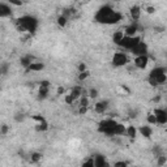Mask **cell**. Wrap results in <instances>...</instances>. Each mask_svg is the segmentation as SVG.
Returning <instances> with one entry per match:
<instances>
[{
    "instance_id": "1",
    "label": "cell",
    "mask_w": 167,
    "mask_h": 167,
    "mask_svg": "<svg viewBox=\"0 0 167 167\" xmlns=\"http://www.w3.org/2000/svg\"><path fill=\"white\" fill-rule=\"evenodd\" d=\"M94 20L97 21L98 24H106V25H114L118 24L123 20V15L119 12H116L112 7L110 5H103L101 7L97 13L94 16Z\"/></svg>"
},
{
    "instance_id": "2",
    "label": "cell",
    "mask_w": 167,
    "mask_h": 167,
    "mask_svg": "<svg viewBox=\"0 0 167 167\" xmlns=\"http://www.w3.org/2000/svg\"><path fill=\"white\" fill-rule=\"evenodd\" d=\"M125 129H127V127L124 124L118 123L112 118H107L98 124V132L103 133L106 136H110V137L123 136V134H125Z\"/></svg>"
},
{
    "instance_id": "3",
    "label": "cell",
    "mask_w": 167,
    "mask_h": 167,
    "mask_svg": "<svg viewBox=\"0 0 167 167\" xmlns=\"http://www.w3.org/2000/svg\"><path fill=\"white\" fill-rule=\"evenodd\" d=\"M16 27L21 33H34L38 27V20L33 16H21L16 20Z\"/></svg>"
},
{
    "instance_id": "4",
    "label": "cell",
    "mask_w": 167,
    "mask_h": 167,
    "mask_svg": "<svg viewBox=\"0 0 167 167\" xmlns=\"http://www.w3.org/2000/svg\"><path fill=\"white\" fill-rule=\"evenodd\" d=\"M143 41L141 39V37L140 35H134V37H128V35H125V37L123 38V41L120 42V43L118 45V46H120L122 48H124V50H132V48H134L136 46L140 43V42Z\"/></svg>"
},
{
    "instance_id": "5",
    "label": "cell",
    "mask_w": 167,
    "mask_h": 167,
    "mask_svg": "<svg viewBox=\"0 0 167 167\" xmlns=\"http://www.w3.org/2000/svg\"><path fill=\"white\" fill-rule=\"evenodd\" d=\"M128 62H129V58H128V55L125 54V52H122V51H118L115 52V54L112 55V65L116 67V68H119V67H124L127 65Z\"/></svg>"
},
{
    "instance_id": "6",
    "label": "cell",
    "mask_w": 167,
    "mask_h": 167,
    "mask_svg": "<svg viewBox=\"0 0 167 167\" xmlns=\"http://www.w3.org/2000/svg\"><path fill=\"white\" fill-rule=\"evenodd\" d=\"M133 64L138 69H145L149 64V56L148 55H138V56L134 58Z\"/></svg>"
},
{
    "instance_id": "7",
    "label": "cell",
    "mask_w": 167,
    "mask_h": 167,
    "mask_svg": "<svg viewBox=\"0 0 167 167\" xmlns=\"http://www.w3.org/2000/svg\"><path fill=\"white\" fill-rule=\"evenodd\" d=\"M131 52H132L134 56H138V55H148V45H146V42L141 41L140 43L136 46V47L131 50Z\"/></svg>"
},
{
    "instance_id": "8",
    "label": "cell",
    "mask_w": 167,
    "mask_h": 167,
    "mask_svg": "<svg viewBox=\"0 0 167 167\" xmlns=\"http://www.w3.org/2000/svg\"><path fill=\"white\" fill-rule=\"evenodd\" d=\"M155 116H157V123L163 125V124H167V110L166 108H155L154 111Z\"/></svg>"
},
{
    "instance_id": "9",
    "label": "cell",
    "mask_w": 167,
    "mask_h": 167,
    "mask_svg": "<svg viewBox=\"0 0 167 167\" xmlns=\"http://www.w3.org/2000/svg\"><path fill=\"white\" fill-rule=\"evenodd\" d=\"M140 26H138V24L136 22V21H133V24L128 25V26L125 27V35H128V37H134V35L138 34V31H140Z\"/></svg>"
},
{
    "instance_id": "10",
    "label": "cell",
    "mask_w": 167,
    "mask_h": 167,
    "mask_svg": "<svg viewBox=\"0 0 167 167\" xmlns=\"http://www.w3.org/2000/svg\"><path fill=\"white\" fill-rule=\"evenodd\" d=\"M141 7L140 5H133V7H131V9H129V15H131V19H132L133 21H137L141 19Z\"/></svg>"
},
{
    "instance_id": "11",
    "label": "cell",
    "mask_w": 167,
    "mask_h": 167,
    "mask_svg": "<svg viewBox=\"0 0 167 167\" xmlns=\"http://www.w3.org/2000/svg\"><path fill=\"white\" fill-rule=\"evenodd\" d=\"M108 108V101H99L94 105V111L97 114H105Z\"/></svg>"
},
{
    "instance_id": "12",
    "label": "cell",
    "mask_w": 167,
    "mask_h": 167,
    "mask_svg": "<svg viewBox=\"0 0 167 167\" xmlns=\"http://www.w3.org/2000/svg\"><path fill=\"white\" fill-rule=\"evenodd\" d=\"M12 15V8L10 5H8L7 3H1L0 4V17L1 19H5V17H10Z\"/></svg>"
},
{
    "instance_id": "13",
    "label": "cell",
    "mask_w": 167,
    "mask_h": 167,
    "mask_svg": "<svg viewBox=\"0 0 167 167\" xmlns=\"http://www.w3.org/2000/svg\"><path fill=\"white\" fill-rule=\"evenodd\" d=\"M138 133H140L143 137H145V138H150L151 134H153V129H151L150 124H148V125L138 127Z\"/></svg>"
},
{
    "instance_id": "14",
    "label": "cell",
    "mask_w": 167,
    "mask_h": 167,
    "mask_svg": "<svg viewBox=\"0 0 167 167\" xmlns=\"http://www.w3.org/2000/svg\"><path fill=\"white\" fill-rule=\"evenodd\" d=\"M45 69V64L42 62H33L26 68V72H41Z\"/></svg>"
},
{
    "instance_id": "15",
    "label": "cell",
    "mask_w": 167,
    "mask_h": 167,
    "mask_svg": "<svg viewBox=\"0 0 167 167\" xmlns=\"http://www.w3.org/2000/svg\"><path fill=\"white\" fill-rule=\"evenodd\" d=\"M137 133H138V128H136L134 125H128L127 129H125V136L131 140H134L137 137Z\"/></svg>"
},
{
    "instance_id": "16",
    "label": "cell",
    "mask_w": 167,
    "mask_h": 167,
    "mask_svg": "<svg viewBox=\"0 0 167 167\" xmlns=\"http://www.w3.org/2000/svg\"><path fill=\"white\" fill-rule=\"evenodd\" d=\"M124 37H125V31H124V30H116L115 33L112 34V42L115 45H119L120 42L123 41Z\"/></svg>"
},
{
    "instance_id": "17",
    "label": "cell",
    "mask_w": 167,
    "mask_h": 167,
    "mask_svg": "<svg viewBox=\"0 0 167 167\" xmlns=\"http://www.w3.org/2000/svg\"><path fill=\"white\" fill-rule=\"evenodd\" d=\"M105 166H108V163L106 162V159L103 155H94V167H105Z\"/></svg>"
},
{
    "instance_id": "18",
    "label": "cell",
    "mask_w": 167,
    "mask_h": 167,
    "mask_svg": "<svg viewBox=\"0 0 167 167\" xmlns=\"http://www.w3.org/2000/svg\"><path fill=\"white\" fill-rule=\"evenodd\" d=\"M82 90H84V89L81 86H73L72 89H71L69 93L73 95L74 99H80L81 97H82Z\"/></svg>"
},
{
    "instance_id": "19",
    "label": "cell",
    "mask_w": 167,
    "mask_h": 167,
    "mask_svg": "<svg viewBox=\"0 0 167 167\" xmlns=\"http://www.w3.org/2000/svg\"><path fill=\"white\" fill-rule=\"evenodd\" d=\"M33 62H34V58H33V56H30V55L22 56V58L20 59V63H21V65H22L24 68H27V67H29Z\"/></svg>"
},
{
    "instance_id": "20",
    "label": "cell",
    "mask_w": 167,
    "mask_h": 167,
    "mask_svg": "<svg viewBox=\"0 0 167 167\" xmlns=\"http://www.w3.org/2000/svg\"><path fill=\"white\" fill-rule=\"evenodd\" d=\"M48 93H50V88L39 86V90H38V99H46L48 97Z\"/></svg>"
},
{
    "instance_id": "21",
    "label": "cell",
    "mask_w": 167,
    "mask_h": 167,
    "mask_svg": "<svg viewBox=\"0 0 167 167\" xmlns=\"http://www.w3.org/2000/svg\"><path fill=\"white\" fill-rule=\"evenodd\" d=\"M146 123L150 124V125H155V124H158L157 123V116H155L154 112H150V114H148L146 115Z\"/></svg>"
},
{
    "instance_id": "22",
    "label": "cell",
    "mask_w": 167,
    "mask_h": 167,
    "mask_svg": "<svg viewBox=\"0 0 167 167\" xmlns=\"http://www.w3.org/2000/svg\"><path fill=\"white\" fill-rule=\"evenodd\" d=\"M56 22H58V25H59L60 27H65L67 24H68V17L64 16V15L59 16V17H58V21H56Z\"/></svg>"
},
{
    "instance_id": "23",
    "label": "cell",
    "mask_w": 167,
    "mask_h": 167,
    "mask_svg": "<svg viewBox=\"0 0 167 167\" xmlns=\"http://www.w3.org/2000/svg\"><path fill=\"white\" fill-rule=\"evenodd\" d=\"M74 101H76V99L73 98V95L71 94V93H68V94L64 95V102H65L67 105H69V106H71V105H73V103H74Z\"/></svg>"
},
{
    "instance_id": "24",
    "label": "cell",
    "mask_w": 167,
    "mask_h": 167,
    "mask_svg": "<svg viewBox=\"0 0 167 167\" xmlns=\"http://www.w3.org/2000/svg\"><path fill=\"white\" fill-rule=\"evenodd\" d=\"M89 102H90V97H89V95H82V97L80 98L79 106H86V107H89Z\"/></svg>"
},
{
    "instance_id": "25",
    "label": "cell",
    "mask_w": 167,
    "mask_h": 167,
    "mask_svg": "<svg viewBox=\"0 0 167 167\" xmlns=\"http://www.w3.org/2000/svg\"><path fill=\"white\" fill-rule=\"evenodd\" d=\"M42 159V154L41 153H31V162L33 163H38Z\"/></svg>"
},
{
    "instance_id": "26",
    "label": "cell",
    "mask_w": 167,
    "mask_h": 167,
    "mask_svg": "<svg viewBox=\"0 0 167 167\" xmlns=\"http://www.w3.org/2000/svg\"><path fill=\"white\" fill-rule=\"evenodd\" d=\"M89 76H90V72H89V71H84V72H79V81H85Z\"/></svg>"
},
{
    "instance_id": "27",
    "label": "cell",
    "mask_w": 167,
    "mask_h": 167,
    "mask_svg": "<svg viewBox=\"0 0 167 167\" xmlns=\"http://www.w3.org/2000/svg\"><path fill=\"white\" fill-rule=\"evenodd\" d=\"M167 163V157H165V155H159V157H157V165L158 166H165Z\"/></svg>"
},
{
    "instance_id": "28",
    "label": "cell",
    "mask_w": 167,
    "mask_h": 167,
    "mask_svg": "<svg viewBox=\"0 0 167 167\" xmlns=\"http://www.w3.org/2000/svg\"><path fill=\"white\" fill-rule=\"evenodd\" d=\"M145 12H146L148 15H154V13H155V8L153 5H146V7H145Z\"/></svg>"
},
{
    "instance_id": "29",
    "label": "cell",
    "mask_w": 167,
    "mask_h": 167,
    "mask_svg": "<svg viewBox=\"0 0 167 167\" xmlns=\"http://www.w3.org/2000/svg\"><path fill=\"white\" fill-rule=\"evenodd\" d=\"M82 165L84 166H91V167H94V157H91V158L86 159V161H84Z\"/></svg>"
},
{
    "instance_id": "30",
    "label": "cell",
    "mask_w": 167,
    "mask_h": 167,
    "mask_svg": "<svg viewBox=\"0 0 167 167\" xmlns=\"http://www.w3.org/2000/svg\"><path fill=\"white\" fill-rule=\"evenodd\" d=\"M89 97L90 98H97L98 97V90L97 89H90V90H89Z\"/></svg>"
},
{
    "instance_id": "31",
    "label": "cell",
    "mask_w": 167,
    "mask_h": 167,
    "mask_svg": "<svg viewBox=\"0 0 167 167\" xmlns=\"http://www.w3.org/2000/svg\"><path fill=\"white\" fill-rule=\"evenodd\" d=\"M8 131H9V127L7 125V124H3V125H1V131H0V133H1V136H5V134L8 133Z\"/></svg>"
},
{
    "instance_id": "32",
    "label": "cell",
    "mask_w": 167,
    "mask_h": 167,
    "mask_svg": "<svg viewBox=\"0 0 167 167\" xmlns=\"http://www.w3.org/2000/svg\"><path fill=\"white\" fill-rule=\"evenodd\" d=\"M10 5H16V7H20L22 5V0H8Z\"/></svg>"
},
{
    "instance_id": "33",
    "label": "cell",
    "mask_w": 167,
    "mask_h": 167,
    "mask_svg": "<svg viewBox=\"0 0 167 167\" xmlns=\"http://www.w3.org/2000/svg\"><path fill=\"white\" fill-rule=\"evenodd\" d=\"M86 112H88V107H86V106H80V107H79V114H80V115H85Z\"/></svg>"
},
{
    "instance_id": "34",
    "label": "cell",
    "mask_w": 167,
    "mask_h": 167,
    "mask_svg": "<svg viewBox=\"0 0 167 167\" xmlns=\"http://www.w3.org/2000/svg\"><path fill=\"white\" fill-rule=\"evenodd\" d=\"M77 69H79V72H84V71H88V69H86V64H85V63H80L79 67H77Z\"/></svg>"
},
{
    "instance_id": "35",
    "label": "cell",
    "mask_w": 167,
    "mask_h": 167,
    "mask_svg": "<svg viewBox=\"0 0 167 167\" xmlns=\"http://www.w3.org/2000/svg\"><path fill=\"white\" fill-rule=\"evenodd\" d=\"M128 165H129V163L125 162V161H120V162H115V163H114V166H116V167H119V166H124V167H125Z\"/></svg>"
},
{
    "instance_id": "36",
    "label": "cell",
    "mask_w": 167,
    "mask_h": 167,
    "mask_svg": "<svg viewBox=\"0 0 167 167\" xmlns=\"http://www.w3.org/2000/svg\"><path fill=\"white\" fill-rule=\"evenodd\" d=\"M15 119H16V122H22V120H24V115H22V114H17V115L15 116Z\"/></svg>"
},
{
    "instance_id": "37",
    "label": "cell",
    "mask_w": 167,
    "mask_h": 167,
    "mask_svg": "<svg viewBox=\"0 0 167 167\" xmlns=\"http://www.w3.org/2000/svg\"><path fill=\"white\" fill-rule=\"evenodd\" d=\"M39 86H47V88H50V82H48L47 80H43V81H41Z\"/></svg>"
},
{
    "instance_id": "38",
    "label": "cell",
    "mask_w": 167,
    "mask_h": 167,
    "mask_svg": "<svg viewBox=\"0 0 167 167\" xmlns=\"http://www.w3.org/2000/svg\"><path fill=\"white\" fill-rule=\"evenodd\" d=\"M7 71H8V67H7L5 64H3V65H1V73H3V74H5V73H7Z\"/></svg>"
},
{
    "instance_id": "39",
    "label": "cell",
    "mask_w": 167,
    "mask_h": 167,
    "mask_svg": "<svg viewBox=\"0 0 167 167\" xmlns=\"http://www.w3.org/2000/svg\"><path fill=\"white\" fill-rule=\"evenodd\" d=\"M64 91H65V89H64L63 86H59V88H58V94H59V95H62Z\"/></svg>"
},
{
    "instance_id": "40",
    "label": "cell",
    "mask_w": 167,
    "mask_h": 167,
    "mask_svg": "<svg viewBox=\"0 0 167 167\" xmlns=\"http://www.w3.org/2000/svg\"><path fill=\"white\" fill-rule=\"evenodd\" d=\"M163 27H155V31H158V33H162Z\"/></svg>"
},
{
    "instance_id": "41",
    "label": "cell",
    "mask_w": 167,
    "mask_h": 167,
    "mask_svg": "<svg viewBox=\"0 0 167 167\" xmlns=\"http://www.w3.org/2000/svg\"><path fill=\"white\" fill-rule=\"evenodd\" d=\"M115 1H120V0H115Z\"/></svg>"
},
{
    "instance_id": "42",
    "label": "cell",
    "mask_w": 167,
    "mask_h": 167,
    "mask_svg": "<svg viewBox=\"0 0 167 167\" xmlns=\"http://www.w3.org/2000/svg\"><path fill=\"white\" fill-rule=\"evenodd\" d=\"M166 102H167V99H166Z\"/></svg>"
}]
</instances>
